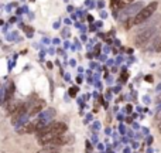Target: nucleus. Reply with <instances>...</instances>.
Listing matches in <instances>:
<instances>
[{
    "mask_svg": "<svg viewBox=\"0 0 161 153\" xmlns=\"http://www.w3.org/2000/svg\"><path fill=\"white\" fill-rule=\"evenodd\" d=\"M37 153H61V150L58 147H44V149L38 150Z\"/></svg>",
    "mask_w": 161,
    "mask_h": 153,
    "instance_id": "obj_7",
    "label": "nucleus"
},
{
    "mask_svg": "<svg viewBox=\"0 0 161 153\" xmlns=\"http://www.w3.org/2000/svg\"><path fill=\"white\" fill-rule=\"evenodd\" d=\"M27 106H28L27 116H34V115H38V113L47 106V104H45L44 99L34 98V99H31V101L27 102Z\"/></svg>",
    "mask_w": 161,
    "mask_h": 153,
    "instance_id": "obj_3",
    "label": "nucleus"
},
{
    "mask_svg": "<svg viewBox=\"0 0 161 153\" xmlns=\"http://www.w3.org/2000/svg\"><path fill=\"white\" fill-rule=\"evenodd\" d=\"M69 142H72L71 138L59 135V136H54L52 139H48V141H45V142H41L40 145L44 147H59V146H62V145L69 143Z\"/></svg>",
    "mask_w": 161,
    "mask_h": 153,
    "instance_id": "obj_4",
    "label": "nucleus"
},
{
    "mask_svg": "<svg viewBox=\"0 0 161 153\" xmlns=\"http://www.w3.org/2000/svg\"><path fill=\"white\" fill-rule=\"evenodd\" d=\"M110 6H112L113 10H117V9H122V0H110Z\"/></svg>",
    "mask_w": 161,
    "mask_h": 153,
    "instance_id": "obj_8",
    "label": "nucleus"
},
{
    "mask_svg": "<svg viewBox=\"0 0 161 153\" xmlns=\"http://www.w3.org/2000/svg\"><path fill=\"white\" fill-rule=\"evenodd\" d=\"M157 51H161V40H160V43L157 44Z\"/></svg>",
    "mask_w": 161,
    "mask_h": 153,
    "instance_id": "obj_11",
    "label": "nucleus"
},
{
    "mask_svg": "<svg viewBox=\"0 0 161 153\" xmlns=\"http://www.w3.org/2000/svg\"><path fill=\"white\" fill-rule=\"evenodd\" d=\"M153 34H154V28H150V30H146V31H143V33H140L139 36H136V40H134L136 46L137 47L146 46L147 41H150V38L153 37Z\"/></svg>",
    "mask_w": 161,
    "mask_h": 153,
    "instance_id": "obj_5",
    "label": "nucleus"
},
{
    "mask_svg": "<svg viewBox=\"0 0 161 153\" xmlns=\"http://www.w3.org/2000/svg\"><path fill=\"white\" fill-rule=\"evenodd\" d=\"M75 92H76V88H72V89H71V94H72V96H73V94H75Z\"/></svg>",
    "mask_w": 161,
    "mask_h": 153,
    "instance_id": "obj_12",
    "label": "nucleus"
},
{
    "mask_svg": "<svg viewBox=\"0 0 161 153\" xmlns=\"http://www.w3.org/2000/svg\"><path fill=\"white\" fill-rule=\"evenodd\" d=\"M21 102L20 101H10L9 104H4V108H6V111H7V113H9L10 116L12 115H14L16 112H17L18 109H20V106H21Z\"/></svg>",
    "mask_w": 161,
    "mask_h": 153,
    "instance_id": "obj_6",
    "label": "nucleus"
},
{
    "mask_svg": "<svg viewBox=\"0 0 161 153\" xmlns=\"http://www.w3.org/2000/svg\"><path fill=\"white\" fill-rule=\"evenodd\" d=\"M13 89H14V85H13V82H10V84H9V86H7V92H6V98H4V99H6V101H7V99H9V98H10V95H12V94H13Z\"/></svg>",
    "mask_w": 161,
    "mask_h": 153,
    "instance_id": "obj_9",
    "label": "nucleus"
},
{
    "mask_svg": "<svg viewBox=\"0 0 161 153\" xmlns=\"http://www.w3.org/2000/svg\"><path fill=\"white\" fill-rule=\"evenodd\" d=\"M133 2H134V0H122V6L125 7L126 4H129V3H133Z\"/></svg>",
    "mask_w": 161,
    "mask_h": 153,
    "instance_id": "obj_10",
    "label": "nucleus"
},
{
    "mask_svg": "<svg viewBox=\"0 0 161 153\" xmlns=\"http://www.w3.org/2000/svg\"><path fill=\"white\" fill-rule=\"evenodd\" d=\"M157 6H158L157 2H153V3H150V4H147V6H144L143 9L140 10V12L137 13L136 16H133V17H131V20H133L134 26L141 24L143 22H146L147 18L151 17L153 13L157 10Z\"/></svg>",
    "mask_w": 161,
    "mask_h": 153,
    "instance_id": "obj_2",
    "label": "nucleus"
},
{
    "mask_svg": "<svg viewBox=\"0 0 161 153\" xmlns=\"http://www.w3.org/2000/svg\"><path fill=\"white\" fill-rule=\"evenodd\" d=\"M68 126L64 122H50L48 125H45L38 133H36L37 138H38V143L41 142H45L48 139H52L54 136H59L64 135L67 132Z\"/></svg>",
    "mask_w": 161,
    "mask_h": 153,
    "instance_id": "obj_1",
    "label": "nucleus"
},
{
    "mask_svg": "<svg viewBox=\"0 0 161 153\" xmlns=\"http://www.w3.org/2000/svg\"><path fill=\"white\" fill-rule=\"evenodd\" d=\"M158 131H160V132H161V122H160V123H158Z\"/></svg>",
    "mask_w": 161,
    "mask_h": 153,
    "instance_id": "obj_13",
    "label": "nucleus"
}]
</instances>
